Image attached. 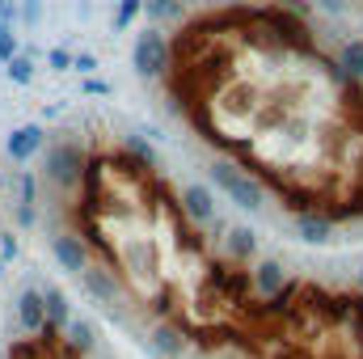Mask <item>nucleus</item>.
<instances>
[{
    "mask_svg": "<svg viewBox=\"0 0 363 359\" xmlns=\"http://www.w3.org/2000/svg\"><path fill=\"white\" fill-rule=\"evenodd\" d=\"M114 258H118V270H127V279H131L140 292H152V287L161 283V241H157V237L135 233V237H127V241L114 250Z\"/></svg>",
    "mask_w": 363,
    "mask_h": 359,
    "instance_id": "obj_1",
    "label": "nucleus"
},
{
    "mask_svg": "<svg viewBox=\"0 0 363 359\" xmlns=\"http://www.w3.org/2000/svg\"><path fill=\"white\" fill-rule=\"evenodd\" d=\"M169 60H174V43H169L157 26H148V30H140V34H135V43H131V68H135L144 81L165 77Z\"/></svg>",
    "mask_w": 363,
    "mask_h": 359,
    "instance_id": "obj_2",
    "label": "nucleus"
},
{
    "mask_svg": "<svg viewBox=\"0 0 363 359\" xmlns=\"http://www.w3.org/2000/svg\"><path fill=\"white\" fill-rule=\"evenodd\" d=\"M85 165H89L85 148H81V144H72V140H60V144H51V148H47L43 174H47L51 186L72 190V186H81V178H85Z\"/></svg>",
    "mask_w": 363,
    "mask_h": 359,
    "instance_id": "obj_3",
    "label": "nucleus"
},
{
    "mask_svg": "<svg viewBox=\"0 0 363 359\" xmlns=\"http://www.w3.org/2000/svg\"><path fill=\"white\" fill-rule=\"evenodd\" d=\"M211 182L241 207V211H258L262 207V186L250 178L241 165H233V161H216L211 165Z\"/></svg>",
    "mask_w": 363,
    "mask_h": 359,
    "instance_id": "obj_4",
    "label": "nucleus"
},
{
    "mask_svg": "<svg viewBox=\"0 0 363 359\" xmlns=\"http://www.w3.org/2000/svg\"><path fill=\"white\" fill-rule=\"evenodd\" d=\"M216 106H220V114H228L233 123L258 118V110H262V89H258V81H250V77H228Z\"/></svg>",
    "mask_w": 363,
    "mask_h": 359,
    "instance_id": "obj_5",
    "label": "nucleus"
},
{
    "mask_svg": "<svg viewBox=\"0 0 363 359\" xmlns=\"http://www.w3.org/2000/svg\"><path fill=\"white\" fill-rule=\"evenodd\" d=\"M77 279H81V287L89 292L93 300H97V304H106V309H114V304H118V296H123V283L114 279V270H110V267H93V263H89Z\"/></svg>",
    "mask_w": 363,
    "mask_h": 359,
    "instance_id": "obj_6",
    "label": "nucleus"
},
{
    "mask_svg": "<svg viewBox=\"0 0 363 359\" xmlns=\"http://www.w3.org/2000/svg\"><path fill=\"white\" fill-rule=\"evenodd\" d=\"M51 254H55V263L68 275H81V270L89 267V250H85V241L77 233H55L51 237Z\"/></svg>",
    "mask_w": 363,
    "mask_h": 359,
    "instance_id": "obj_7",
    "label": "nucleus"
},
{
    "mask_svg": "<svg viewBox=\"0 0 363 359\" xmlns=\"http://www.w3.org/2000/svg\"><path fill=\"white\" fill-rule=\"evenodd\" d=\"M43 144H47V136H43V127H38V123H26V127H17V131L9 136V144H4V153H9V161H17V165H26L30 157H38V153H43Z\"/></svg>",
    "mask_w": 363,
    "mask_h": 359,
    "instance_id": "obj_8",
    "label": "nucleus"
},
{
    "mask_svg": "<svg viewBox=\"0 0 363 359\" xmlns=\"http://www.w3.org/2000/svg\"><path fill=\"white\" fill-rule=\"evenodd\" d=\"M17 321H21L26 334H43L47 309H43V292H38V287H21V292H17Z\"/></svg>",
    "mask_w": 363,
    "mask_h": 359,
    "instance_id": "obj_9",
    "label": "nucleus"
},
{
    "mask_svg": "<svg viewBox=\"0 0 363 359\" xmlns=\"http://www.w3.org/2000/svg\"><path fill=\"white\" fill-rule=\"evenodd\" d=\"M148 347L157 359H182L186 355V334H182L174 321H157L152 334H148Z\"/></svg>",
    "mask_w": 363,
    "mask_h": 359,
    "instance_id": "obj_10",
    "label": "nucleus"
},
{
    "mask_svg": "<svg viewBox=\"0 0 363 359\" xmlns=\"http://www.w3.org/2000/svg\"><path fill=\"white\" fill-rule=\"evenodd\" d=\"M182 211H186V220L190 224H211L216 220V199H211V190L207 186H186L182 190Z\"/></svg>",
    "mask_w": 363,
    "mask_h": 359,
    "instance_id": "obj_11",
    "label": "nucleus"
},
{
    "mask_svg": "<svg viewBox=\"0 0 363 359\" xmlns=\"http://www.w3.org/2000/svg\"><path fill=\"white\" fill-rule=\"evenodd\" d=\"M296 237H300L304 245H330V241H334V220H330V216L300 211V216H296Z\"/></svg>",
    "mask_w": 363,
    "mask_h": 359,
    "instance_id": "obj_12",
    "label": "nucleus"
},
{
    "mask_svg": "<svg viewBox=\"0 0 363 359\" xmlns=\"http://www.w3.org/2000/svg\"><path fill=\"white\" fill-rule=\"evenodd\" d=\"M224 254H228V263H250V258L258 254V237H254V228H245V224H228V228H224Z\"/></svg>",
    "mask_w": 363,
    "mask_h": 359,
    "instance_id": "obj_13",
    "label": "nucleus"
},
{
    "mask_svg": "<svg viewBox=\"0 0 363 359\" xmlns=\"http://www.w3.org/2000/svg\"><path fill=\"white\" fill-rule=\"evenodd\" d=\"M250 287L262 296V300H271V296H279L283 287H287V275H283V263H274V258H267V263H258L254 267V275H250Z\"/></svg>",
    "mask_w": 363,
    "mask_h": 359,
    "instance_id": "obj_14",
    "label": "nucleus"
},
{
    "mask_svg": "<svg viewBox=\"0 0 363 359\" xmlns=\"http://www.w3.org/2000/svg\"><path fill=\"white\" fill-rule=\"evenodd\" d=\"M43 309H47V326H43V330L64 334L68 321H72V304H68V296H64L60 287H43Z\"/></svg>",
    "mask_w": 363,
    "mask_h": 359,
    "instance_id": "obj_15",
    "label": "nucleus"
},
{
    "mask_svg": "<svg viewBox=\"0 0 363 359\" xmlns=\"http://www.w3.org/2000/svg\"><path fill=\"white\" fill-rule=\"evenodd\" d=\"M64 334H68L64 347H68L72 355H89L93 347H97V330H93V321H85V317H72Z\"/></svg>",
    "mask_w": 363,
    "mask_h": 359,
    "instance_id": "obj_16",
    "label": "nucleus"
},
{
    "mask_svg": "<svg viewBox=\"0 0 363 359\" xmlns=\"http://www.w3.org/2000/svg\"><path fill=\"white\" fill-rule=\"evenodd\" d=\"M338 64L351 72L355 85H363V38H347V43L338 47Z\"/></svg>",
    "mask_w": 363,
    "mask_h": 359,
    "instance_id": "obj_17",
    "label": "nucleus"
},
{
    "mask_svg": "<svg viewBox=\"0 0 363 359\" xmlns=\"http://www.w3.org/2000/svg\"><path fill=\"white\" fill-rule=\"evenodd\" d=\"M123 153L135 161V170H152V165H157V157H152V144H148L144 136H135V131H131V136H123Z\"/></svg>",
    "mask_w": 363,
    "mask_h": 359,
    "instance_id": "obj_18",
    "label": "nucleus"
},
{
    "mask_svg": "<svg viewBox=\"0 0 363 359\" xmlns=\"http://www.w3.org/2000/svg\"><path fill=\"white\" fill-rule=\"evenodd\" d=\"M144 17H148L152 26L174 21V17H182V0H144Z\"/></svg>",
    "mask_w": 363,
    "mask_h": 359,
    "instance_id": "obj_19",
    "label": "nucleus"
},
{
    "mask_svg": "<svg viewBox=\"0 0 363 359\" xmlns=\"http://www.w3.org/2000/svg\"><path fill=\"white\" fill-rule=\"evenodd\" d=\"M4 68H9V81H13V85H30V81H34V60H30V55H13Z\"/></svg>",
    "mask_w": 363,
    "mask_h": 359,
    "instance_id": "obj_20",
    "label": "nucleus"
},
{
    "mask_svg": "<svg viewBox=\"0 0 363 359\" xmlns=\"http://www.w3.org/2000/svg\"><path fill=\"white\" fill-rule=\"evenodd\" d=\"M17 194H21V199H17L21 207H34V203H38V178H34L30 170L17 174Z\"/></svg>",
    "mask_w": 363,
    "mask_h": 359,
    "instance_id": "obj_21",
    "label": "nucleus"
},
{
    "mask_svg": "<svg viewBox=\"0 0 363 359\" xmlns=\"http://www.w3.org/2000/svg\"><path fill=\"white\" fill-rule=\"evenodd\" d=\"M144 13V0H118V13H114V30H127L135 17Z\"/></svg>",
    "mask_w": 363,
    "mask_h": 359,
    "instance_id": "obj_22",
    "label": "nucleus"
},
{
    "mask_svg": "<svg viewBox=\"0 0 363 359\" xmlns=\"http://www.w3.org/2000/svg\"><path fill=\"white\" fill-rule=\"evenodd\" d=\"M13 55H21V51H17V34H13V26L0 21V64H9Z\"/></svg>",
    "mask_w": 363,
    "mask_h": 359,
    "instance_id": "obj_23",
    "label": "nucleus"
},
{
    "mask_svg": "<svg viewBox=\"0 0 363 359\" xmlns=\"http://www.w3.org/2000/svg\"><path fill=\"white\" fill-rule=\"evenodd\" d=\"M17 17H21L26 26H38V17H43V0H21V4H17Z\"/></svg>",
    "mask_w": 363,
    "mask_h": 359,
    "instance_id": "obj_24",
    "label": "nucleus"
},
{
    "mask_svg": "<svg viewBox=\"0 0 363 359\" xmlns=\"http://www.w3.org/2000/svg\"><path fill=\"white\" fill-rule=\"evenodd\" d=\"M47 64H51V68H55V72H72V55H68V51H64V47H55V51H51V55H47Z\"/></svg>",
    "mask_w": 363,
    "mask_h": 359,
    "instance_id": "obj_25",
    "label": "nucleus"
},
{
    "mask_svg": "<svg viewBox=\"0 0 363 359\" xmlns=\"http://www.w3.org/2000/svg\"><path fill=\"white\" fill-rule=\"evenodd\" d=\"M72 72L93 77V72H97V60H93V55H72Z\"/></svg>",
    "mask_w": 363,
    "mask_h": 359,
    "instance_id": "obj_26",
    "label": "nucleus"
},
{
    "mask_svg": "<svg viewBox=\"0 0 363 359\" xmlns=\"http://www.w3.org/2000/svg\"><path fill=\"white\" fill-rule=\"evenodd\" d=\"M0 258H17V237L13 233H0Z\"/></svg>",
    "mask_w": 363,
    "mask_h": 359,
    "instance_id": "obj_27",
    "label": "nucleus"
},
{
    "mask_svg": "<svg viewBox=\"0 0 363 359\" xmlns=\"http://www.w3.org/2000/svg\"><path fill=\"white\" fill-rule=\"evenodd\" d=\"M85 93H101V97H106V93H110V85H106V81H85Z\"/></svg>",
    "mask_w": 363,
    "mask_h": 359,
    "instance_id": "obj_28",
    "label": "nucleus"
},
{
    "mask_svg": "<svg viewBox=\"0 0 363 359\" xmlns=\"http://www.w3.org/2000/svg\"><path fill=\"white\" fill-rule=\"evenodd\" d=\"M317 4L330 9V13H342V9H347V0H317Z\"/></svg>",
    "mask_w": 363,
    "mask_h": 359,
    "instance_id": "obj_29",
    "label": "nucleus"
},
{
    "mask_svg": "<svg viewBox=\"0 0 363 359\" xmlns=\"http://www.w3.org/2000/svg\"><path fill=\"white\" fill-rule=\"evenodd\" d=\"M359 296H363V267H359Z\"/></svg>",
    "mask_w": 363,
    "mask_h": 359,
    "instance_id": "obj_30",
    "label": "nucleus"
},
{
    "mask_svg": "<svg viewBox=\"0 0 363 359\" xmlns=\"http://www.w3.org/2000/svg\"><path fill=\"white\" fill-rule=\"evenodd\" d=\"M182 4H203V0H182Z\"/></svg>",
    "mask_w": 363,
    "mask_h": 359,
    "instance_id": "obj_31",
    "label": "nucleus"
},
{
    "mask_svg": "<svg viewBox=\"0 0 363 359\" xmlns=\"http://www.w3.org/2000/svg\"><path fill=\"white\" fill-rule=\"evenodd\" d=\"M0 275H4V258H0Z\"/></svg>",
    "mask_w": 363,
    "mask_h": 359,
    "instance_id": "obj_32",
    "label": "nucleus"
}]
</instances>
